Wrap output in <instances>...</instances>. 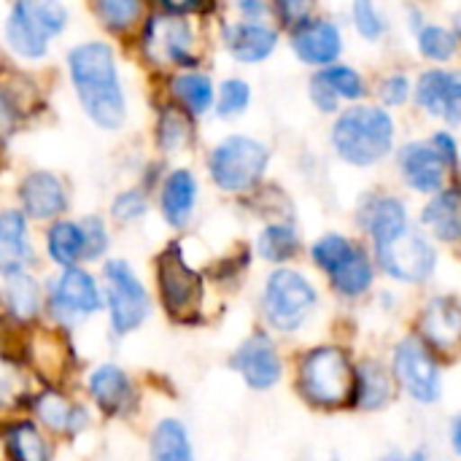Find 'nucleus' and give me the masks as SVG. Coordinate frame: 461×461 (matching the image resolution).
Listing matches in <instances>:
<instances>
[{
  "mask_svg": "<svg viewBox=\"0 0 461 461\" xmlns=\"http://www.w3.org/2000/svg\"><path fill=\"white\" fill-rule=\"evenodd\" d=\"M70 78L76 92L92 116L105 130H116L124 122V95L119 86V73L113 62V51L105 43H84L76 46L68 57Z\"/></svg>",
  "mask_w": 461,
  "mask_h": 461,
  "instance_id": "obj_1",
  "label": "nucleus"
},
{
  "mask_svg": "<svg viewBox=\"0 0 461 461\" xmlns=\"http://www.w3.org/2000/svg\"><path fill=\"white\" fill-rule=\"evenodd\" d=\"M297 389L316 408H343L351 402L354 392V362L343 348H313L300 359Z\"/></svg>",
  "mask_w": 461,
  "mask_h": 461,
  "instance_id": "obj_2",
  "label": "nucleus"
},
{
  "mask_svg": "<svg viewBox=\"0 0 461 461\" xmlns=\"http://www.w3.org/2000/svg\"><path fill=\"white\" fill-rule=\"evenodd\" d=\"M394 140V122L384 108L375 105H357L346 111L335 130L332 143L338 154L351 165H375L384 159Z\"/></svg>",
  "mask_w": 461,
  "mask_h": 461,
  "instance_id": "obj_3",
  "label": "nucleus"
},
{
  "mask_svg": "<svg viewBox=\"0 0 461 461\" xmlns=\"http://www.w3.org/2000/svg\"><path fill=\"white\" fill-rule=\"evenodd\" d=\"M319 294L316 286L297 270L281 267L276 270L262 292V313L267 324L278 332H294L305 324L311 311L316 308Z\"/></svg>",
  "mask_w": 461,
  "mask_h": 461,
  "instance_id": "obj_4",
  "label": "nucleus"
},
{
  "mask_svg": "<svg viewBox=\"0 0 461 461\" xmlns=\"http://www.w3.org/2000/svg\"><path fill=\"white\" fill-rule=\"evenodd\" d=\"M65 19L68 14L59 0H16L5 19V38L14 51L38 59L46 54L49 35H57L65 27Z\"/></svg>",
  "mask_w": 461,
  "mask_h": 461,
  "instance_id": "obj_5",
  "label": "nucleus"
},
{
  "mask_svg": "<svg viewBox=\"0 0 461 461\" xmlns=\"http://www.w3.org/2000/svg\"><path fill=\"white\" fill-rule=\"evenodd\" d=\"M267 159H270V154L259 140L235 135V138L221 140L213 149L211 176H213L216 186L224 192H246L262 178Z\"/></svg>",
  "mask_w": 461,
  "mask_h": 461,
  "instance_id": "obj_6",
  "label": "nucleus"
},
{
  "mask_svg": "<svg viewBox=\"0 0 461 461\" xmlns=\"http://www.w3.org/2000/svg\"><path fill=\"white\" fill-rule=\"evenodd\" d=\"M157 286L162 294V305L170 319L189 321L203 303V276L184 262L181 249L173 243L157 259Z\"/></svg>",
  "mask_w": 461,
  "mask_h": 461,
  "instance_id": "obj_7",
  "label": "nucleus"
},
{
  "mask_svg": "<svg viewBox=\"0 0 461 461\" xmlns=\"http://www.w3.org/2000/svg\"><path fill=\"white\" fill-rule=\"evenodd\" d=\"M105 284H108L105 303H108L111 327L116 335H130L149 316L151 308L149 294L124 259H113L105 265Z\"/></svg>",
  "mask_w": 461,
  "mask_h": 461,
  "instance_id": "obj_8",
  "label": "nucleus"
},
{
  "mask_svg": "<svg viewBox=\"0 0 461 461\" xmlns=\"http://www.w3.org/2000/svg\"><path fill=\"white\" fill-rule=\"evenodd\" d=\"M375 249H378L381 267L392 278L405 281V284H421L438 267L435 246L421 232H413V230H402L397 238H392L389 243L375 246Z\"/></svg>",
  "mask_w": 461,
  "mask_h": 461,
  "instance_id": "obj_9",
  "label": "nucleus"
},
{
  "mask_svg": "<svg viewBox=\"0 0 461 461\" xmlns=\"http://www.w3.org/2000/svg\"><path fill=\"white\" fill-rule=\"evenodd\" d=\"M402 389L424 405L438 402L440 392H443V378H440V367L432 357V351L419 340V338H405L397 348H394V375Z\"/></svg>",
  "mask_w": 461,
  "mask_h": 461,
  "instance_id": "obj_10",
  "label": "nucleus"
},
{
  "mask_svg": "<svg viewBox=\"0 0 461 461\" xmlns=\"http://www.w3.org/2000/svg\"><path fill=\"white\" fill-rule=\"evenodd\" d=\"M49 308L59 321L76 324L100 311V292L95 278L81 267H65L49 289Z\"/></svg>",
  "mask_w": 461,
  "mask_h": 461,
  "instance_id": "obj_11",
  "label": "nucleus"
},
{
  "mask_svg": "<svg viewBox=\"0 0 461 461\" xmlns=\"http://www.w3.org/2000/svg\"><path fill=\"white\" fill-rule=\"evenodd\" d=\"M232 367L240 373V378L251 389H273L281 381V357L273 346V340L265 332L251 335L232 357Z\"/></svg>",
  "mask_w": 461,
  "mask_h": 461,
  "instance_id": "obj_12",
  "label": "nucleus"
},
{
  "mask_svg": "<svg viewBox=\"0 0 461 461\" xmlns=\"http://www.w3.org/2000/svg\"><path fill=\"white\" fill-rule=\"evenodd\" d=\"M86 389L92 394V400L97 402V408L111 416V419H119V416H127L132 413L135 408V389H132V381L130 375L116 367V365H103L97 370H92L89 381H86Z\"/></svg>",
  "mask_w": 461,
  "mask_h": 461,
  "instance_id": "obj_13",
  "label": "nucleus"
},
{
  "mask_svg": "<svg viewBox=\"0 0 461 461\" xmlns=\"http://www.w3.org/2000/svg\"><path fill=\"white\" fill-rule=\"evenodd\" d=\"M419 330H421V338L432 348H438L443 354H454L461 335L459 303L454 297H435L424 308V313L419 319Z\"/></svg>",
  "mask_w": 461,
  "mask_h": 461,
  "instance_id": "obj_14",
  "label": "nucleus"
},
{
  "mask_svg": "<svg viewBox=\"0 0 461 461\" xmlns=\"http://www.w3.org/2000/svg\"><path fill=\"white\" fill-rule=\"evenodd\" d=\"M146 49L154 59H167L176 65H194L192 57V30L184 19L162 16L149 24Z\"/></svg>",
  "mask_w": 461,
  "mask_h": 461,
  "instance_id": "obj_15",
  "label": "nucleus"
},
{
  "mask_svg": "<svg viewBox=\"0 0 461 461\" xmlns=\"http://www.w3.org/2000/svg\"><path fill=\"white\" fill-rule=\"evenodd\" d=\"M297 57L308 65H332L340 54V30L324 19H305L292 35Z\"/></svg>",
  "mask_w": 461,
  "mask_h": 461,
  "instance_id": "obj_16",
  "label": "nucleus"
},
{
  "mask_svg": "<svg viewBox=\"0 0 461 461\" xmlns=\"http://www.w3.org/2000/svg\"><path fill=\"white\" fill-rule=\"evenodd\" d=\"M19 200H22L24 213L32 219H54L68 208V194H65L62 181L46 170L30 173L22 181Z\"/></svg>",
  "mask_w": 461,
  "mask_h": 461,
  "instance_id": "obj_17",
  "label": "nucleus"
},
{
  "mask_svg": "<svg viewBox=\"0 0 461 461\" xmlns=\"http://www.w3.org/2000/svg\"><path fill=\"white\" fill-rule=\"evenodd\" d=\"M416 97L424 105V111L443 116L451 124H456L461 119V84L456 73H448V70L424 73L419 78Z\"/></svg>",
  "mask_w": 461,
  "mask_h": 461,
  "instance_id": "obj_18",
  "label": "nucleus"
},
{
  "mask_svg": "<svg viewBox=\"0 0 461 461\" xmlns=\"http://www.w3.org/2000/svg\"><path fill=\"white\" fill-rule=\"evenodd\" d=\"M400 167L408 186L429 194V192H440L448 165L432 143H411L400 154Z\"/></svg>",
  "mask_w": 461,
  "mask_h": 461,
  "instance_id": "obj_19",
  "label": "nucleus"
},
{
  "mask_svg": "<svg viewBox=\"0 0 461 461\" xmlns=\"http://www.w3.org/2000/svg\"><path fill=\"white\" fill-rule=\"evenodd\" d=\"M359 224L375 246H384L408 230V211L397 197H373L359 208Z\"/></svg>",
  "mask_w": 461,
  "mask_h": 461,
  "instance_id": "obj_20",
  "label": "nucleus"
},
{
  "mask_svg": "<svg viewBox=\"0 0 461 461\" xmlns=\"http://www.w3.org/2000/svg\"><path fill=\"white\" fill-rule=\"evenodd\" d=\"M32 259V246L27 240V219L19 211H0V273H24Z\"/></svg>",
  "mask_w": 461,
  "mask_h": 461,
  "instance_id": "obj_21",
  "label": "nucleus"
},
{
  "mask_svg": "<svg viewBox=\"0 0 461 461\" xmlns=\"http://www.w3.org/2000/svg\"><path fill=\"white\" fill-rule=\"evenodd\" d=\"M32 411H35V419L57 435H78L89 424V413L81 405L68 402L57 392L38 394L32 400Z\"/></svg>",
  "mask_w": 461,
  "mask_h": 461,
  "instance_id": "obj_22",
  "label": "nucleus"
},
{
  "mask_svg": "<svg viewBox=\"0 0 461 461\" xmlns=\"http://www.w3.org/2000/svg\"><path fill=\"white\" fill-rule=\"evenodd\" d=\"M394 392V378L381 362H362L354 367V392H351V405L362 411H381Z\"/></svg>",
  "mask_w": 461,
  "mask_h": 461,
  "instance_id": "obj_23",
  "label": "nucleus"
},
{
  "mask_svg": "<svg viewBox=\"0 0 461 461\" xmlns=\"http://www.w3.org/2000/svg\"><path fill=\"white\" fill-rule=\"evenodd\" d=\"M330 276V284L332 289L340 294V297H362L370 286H373V278H375V267L367 257L365 249L359 246H351V251L338 262V267Z\"/></svg>",
  "mask_w": 461,
  "mask_h": 461,
  "instance_id": "obj_24",
  "label": "nucleus"
},
{
  "mask_svg": "<svg viewBox=\"0 0 461 461\" xmlns=\"http://www.w3.org/2000/svg\"><path fill=\"white\" fill-rule=\"evenodd\" d=\"M197 200V181L189 170H176L162 186V216L170 227H186Z\"/></svg>",
  "mask_w": 461,
  "mask_h": 461,
  "instance_id": "obj_25",
  "label": "nucleus"
},
{
  "mask_svg": "<svg viewBox=\"0 0 461 461\" xmlns=\"http://www.w3.org/2000/svg\"><path fill=\"white\" fill-rule=\"evenodd\" d=\"M278 43L276 30L265 24H235L227 30V46L240 62H259L273 54Z\"/></svg>",
  "mask_w": 461,
  "mask_h": 461,
  "instance_id": "obj_26",
  "label": "nucleus"
},
{
  "mask_svg": "<svg viewBox=\"0 0 461 461\" xmlns=\"http://www.w3.org/2000/svg\"><path fill=\"white\" fill-rule=\"evenodd\" d=\"M3 446L11 461H51L46 438L32 421H14L3 432Z\"/></svg>",
  "mask_w": 461,
  "mask_h": 461,
  "instance_id": "obj_27",
  "label": "nucleus"
},
{
  "mask_svg": "<svg viewBox=\"0 0 461 461\" xmlns=\"http://www.w3.org/2000/svg\"><path fill=\"white\" fill-rule=\"evenodd\" d=\"M151 461H194L189 432L178 419H162L151 432Z\"/></svg>",
  "mask_w": 461,
  "mask_h": 461,
  "instance_id": "obj_28",
  "label": "nucleus"
},
{
  "mask_svg": "<svg viewBox=\"0 0 461 461\" xmlns=\"http://www.w3.org/2000/svg\"><path fill=\"white\" fill-rule=\"evenodd\" d=\"M424 224L432 230V235L443 243H456L459 240V192L446 189L440 192L424 211Z\"/></svg>",
  "mask_w": 461,
  "mask_h": 461,
  "instance_id": "obj_29",
  "label": "nucleus"
},
{
  "mask_svg": "<svg viewBox=\"0 0 461 461\" xmlns=\"http://www.w3.org/2000/svg\"><path fill=\"white\" fill-rule=\"evenodd\" d=\"M46 251L59 267H76L78 259H84V232L81 224L73 221H57L46 232Z\"/></svg>",
  "mask_w": 461,
  "mask_h": 461,
  "instance_id": "obj_30",
  "label": "nucleus"
},
{
  "mask_svg": "<svg viewBox=\"0 0 461 461\" xmlns=\"http://www.w3.org/2000/svg\"><path fill=\"white\" fill-rule=\"evenodd\" d=\"M5 305L11 311V316L30 321L35 319L38 308H41V292L38 284L27 276V273H16L8 276V286H5Z\"/></svg>",
  "mask_w": 461,
  "mask_h": 461,
  "instance_id": "obj_31",
  "label": "nucleus"
},
{
  "mask_svg": "<svg viewBox=\"0 0 461 461\" xmlns=\"http://www.w3.org/2000/svg\"><path fill=\"white\" fill-rule=\"evenodd\" d=\"M257 249L267 262L281 265V262H289L300 251V238L292 224H270L262 230Z\"/></svg>",
  "mask_w": 461,
  "mask_h": 461,
  "instance_id": "obj_32",
  "label": "nucleus"
},
{
  "mask_svg": "<svg viewBox=\"0 0 461 461\" xmlns=\"http://www.w3.org/2000/svg\"><path fill=\"white\" fill-rule=\"evenodd\" d=\"M192 140V124L184 111L178 108H165L159 122H157V143L165 151H181Z\"/></svg>",
  "mask_w": 461,
  "mask_h": 461,
  "instance_id": "obj_33",
  "label": "nucleus"
},
{
  "mask_svg": "<svg viewBox=\"0 0 461 461\" xmlns=\"http://www.w3.org/2000/svg\"><path fill=\"white\" fill-rule=\"evenodd\" d=\"M173 92L178 95V100L192 111V113H205L213 103V86L208 76L200 73H186L178 76L173 81Z\"/></svg>",
  "mask_w": 461,
  "mask_h": 461,
  "instance_id": "obj_34",
  "label": "nucleus"
},
{
  "mask_svg": "<svg viewBox=\"0 0 461 461\" xmlns=\"http://www.w3.org/2000/svg\"><path fill=\"white\" fill-rule=\"evenodd\" d=\"M335 97H346V100H359L365 95V84H362V76L354 70V68H346V65H332L327 68L324 73L316 76Z\"/></svg>",
  "mask_w": 461,
  "mask_h": 461,
  "instance_id": "obj_35",
  "label": "nucleus"
},
{
  "mask_svg": "<svg viewBox=\"0 0 461 461\" xmlns=\"http://www.w3.org/2000/svg\"><path fill=\"white\" fill-rule=\"evenodd\" d=\"M30 392L27 373L8 357H0V405L19 402Z\"/></svg>",
  "mask_w": 461,
  "mask_h": 461,
  "instance_id": "obj_36",
  "label": "nucleus"
},
{
  "mask_svg": "<svg viewBox=\"0 0 461 461\" xmlns=\"http://www.w3.org/2000/svg\"><path fill=\"white\" fill-rule=\"evenodd\" d=\"M351 240L348 238H343V235H324L321 240H316L313 243V249H311V259L316 262V267L319 270H324V273H332L335 267H338V262L351 251Z\"/></svg>",
  "mask_w": 461,
  "mask_h": 461,
  "instance_id": "obj_37",
  "label": "nucleus"
},
{
  "mask_svg": "<svg viewBox=\"0 0 461 461\" xmlns=\"http://www.w3.org/2000/svg\"><path fill=\"white\" fill-rule=\"evenodd\" d=\"M95 8L111 30H127L140 14V0H95Z\"/></svg>",
  "mask_w": 461,
  "mask_h": 461,
  "instance_id": "obj_38",
  "label": "nucleus"
},
{
  "mask_svg": "<svg viewBox=\"0 0 461 461\" xmlns=\"http://www.w3.org/2000/svg\"><path fill=\"white\" fill-rule=\"evenodd\" d=\"M419 46L429 59H448L456 51V35L446 27H424L419 35Z\"/></svg>",
  "mask_w": 461,
  "mask_h": 461,
  "instance_id": "obj_39",
  "label": "nucleus"
},
{
  "mask_svg": "<svg viewBox=\"0 0 461 461\" xmlns=\"http://www.w3.org/2000/svg\"><path fill=\"white\" fill-rule=\"evenodd\" d=\"M249 84L238 81V78H230L221 84V97H219V113L221 116H232V113H240L246 105H249Z\"/></svg>",
  "mask_w": 461,
  "mask_h": 461,
  "instance_id": "obj_40",
  "label": "nucleus"
},
{
  "mask_svg": "<svg viewBox=\"0 0 461 461\" xmlns=\"http://www.w3.org/2000/svg\"><path fill=\"white\" fill-rule=\"evenodd\" d=\"M354 22H357V30L370 41H375L384 32V19L375 11L373 0H354Z\"/></svg>",
  "mask_w": 461,
  "mask_h": 461,
  "instance_id": "obj_41",
  "label": "nucleus"
},
{
  "mask_svg": "<svg viewBox=\"0 0 461 461\" xmlns=\"http://www.w3.org/2000/svg\"><path fill=\"white\" fill-rule=\"evenodd\" d=\"M81 232H84V259H97L105 254L108 249V232H105V224L100 219H86L81 224Z\"/></svg>",
  "mask_w": 461,
  "mask_h": 461,
  "instance_id": "obj_42",
  "label": "nucleus"
},
{
  "mask_svg": "<svg viewBox=\"0 0 461 461\" xmlns=\"http://www.w3.org/2000/svg\"><path fill=\"white\" fill-rule=\"evenodd\" d=\"M113 216L119 219V221H135V219H140L143 213H146V197L140 194V192H122L116 200H113Z\"/></svg>",
  "mask_w": 461,
  "mask_h": 461,
  "instance_id": "obj_43",
  "label": "nucleus"
},
{
  "mask_svg": "<svg viewBox=\"0 0 461 461\" xmlns=\"http://www.w3.org/2000/svg\"><path fill=\"white\" fill-rule=\"evenodd\" d=\"M276 5H278V14L286 24H300L308 19L313 0H276Z\"/></svg>",
  "mask_w": 461,
  "mask_h": 461,
  "instance_id": "obj_44",
  "label": "nucleus"
},
{
  "mask_svg": "<svg viewBox=\"0 0 461 461\" xmlns=\"http://www.w3.org/2000/svg\"><path fill=\"white\" fill-rule=\"evenodd\" d=\"M408 89H411V84H408L405 76H392V78H386V84H384V89H381L384 103H386V105H402V103L408 100Z\"/></svg>",
  "mask_w": 461,
  "mask_h": 461,
  "instance_id": "obj_45",
  "label": "nucleus"
},
{
  "mask_svg": "<svg viewBox=\"0 0 461 461\" xmlns=\"http://www.w3.org/2000/svg\"><path fill=\"white\" fill-rule=\"evenodd\" d=\"M432 146L438 149V154L446 159V165H448V167H454V165H456V143L451 140V135H435Z\"/></svg>",
  "mask_w": 461,
  "mask_h": 461,
  "instance_id": "obj_46",
  "label": "nucleus"
},
{
  "mask_svg": "<svg viewBox=\"0 0 461 461\" xmlns=\"http://www.w3.org/2000/svg\"><path fill=\"white\" fill-rule=\"evenodd\" d=\"M162 5L170 14H189V11H200L203 0H162Z\"/></svg>",
  "mask_w": 461,
  "mask_h": 461,
  "instance_id": "obj_47",
  "label": "nucleus"
},
{
  "mask_svg": "<svg viewBox=\"0 0 461 461\" xmlns=\"http://www.w3.org/2000/svg\"><path fill=\"white\" fill-rule=\"evenodd\" d=\"M240 11L246 14V19H257L265 14V3L262 0H240Z\"/></svg>",
  "mask_w": 461,
  "mask_h": 461,
  "instance_id": "obj_48",
  "label": "nucleus"
}]
</instances>
